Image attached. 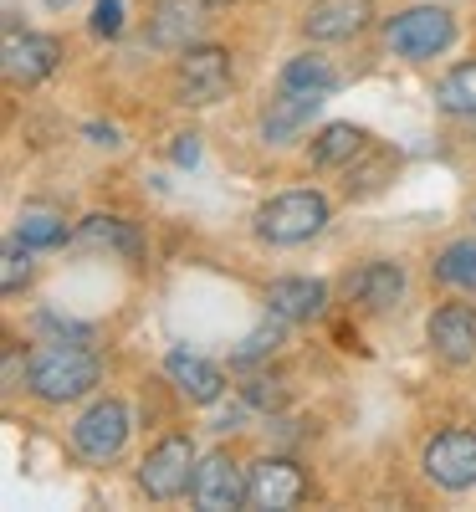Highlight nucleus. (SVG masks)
<instances>
[{"label": "nucleus", "mask_w": 476, "mask_h": 512, "mask_svg": "<svg viewBox=\"0 0 476 512\" xmlns=\"http://www.w3.org/2000/svg\"><path fill=\"white\" fill-rule=\"evenodd\" d=\"M436 108L451 118H476V62H456L436 82Z\"/></svg>", "instance_id": "obj_22"}, {"label": "nucleus", "mask_w": 476, "mask_h": 512, "mask_svg": "<svg viewBox=\"0 0 476 512\" xmlns=\"http://www.w3.org/2000/svg\"><path fill=\"white\" fill-rule=\"evenodd\" d=\"M267 308L287 323H313L328 308V282H318V277H277L267 287Z\"/></svg>", "instance_id": "obj_16"}, {"label": "nucleus", "mask_w": 476, "mask_h": 512, "mask_svg": "<svg viewBox=\"0 0 476 512\" xmlns=\"http://www.w3.org/2000/svg\"><path fill=\"white\" fill-rule=\"evenodd\" d=\"M62 67V41L47 31H11L6 36V77L16 88H36Z\"/></svg>", "instance_id": "obj_12"}, {"label": "nucleus", "mask_w": 476, "mask_h": 512, "mask_svg": "<svg viewBox=\"0 0 476 512\" xmlns=\"http://www.w3.org/2000/svg\"><path fill=\"white\" fill-rule=\"evenodd\" d=\"M190 497H195L200 512H231V507H246V472H241V461H236L231 451H210V456H200Z\"/></svg>", "instance_id": "obj_9"}, {"label": "nucleus", "mask_w": 476, "mask_h": 512, "mask_svg": "<svg viewBox=\"0 0 476 512\" xmlns=\"http://www.w3.org/2000/svg\"><path fill=\"white\" fill-rule=\"evenodd\" d=\"M343 297L359 303L364 313L400 308V297H405V267L400 262H364V267H354L349 277H343Z\"/></svg>", "instance_id": "obj_14"}, {"label": "nucleus", "mask_w": 476, "mask_h": 512, "mask_svg": "<svg viewBox=\"0 0 476 512\" xmlns=\"http://www.w3.org/2000/svg\"><path fill=\"white\" fill-rule=\"evenodd\" d=\"M241 400H246L251 410H282V405H287V379H277V374H256V379L241 384Z\"/></svg>", "instance_id": "obj_27"}, {"label": "nucleus", "mask_w": 476, "mask_h": 512, "mask_svg": "<svg viewBox=\"0 0 476 512\" xmlns=\"http://www.w3.org/2000/svg\"><path fill=\"white\" fill-rule=\"evenodd\" d=\"M282 344H287V318H277V313H272L262 328H251V333L241 338V344L231 349V364H236V369H251V364L272 359Z\"/></svg>", "instance_id": "obj_24"}, {"label": "nucleus", "mask_w": 476, "mask_h": 512, "mask_svg": "<svg viewBox=\"0 0 476 512\" xmlns=\"http://www.w3.org/2000/svg\"><path fill=\"white\" fill-rule=\"evenodd\" d=\"M308 497V477L302 466L287 461V456H262L246 466V507L256 512H287Z\"/></svg>", "instance_id": "obj_8"}, {"label": "nucleus", "mask_w": 476, "mask_h": 512, "mask_svg": "<svg viewBox=\"0 0 476 512\" xmlns=\"http://www.w3.org/2000/svg\"><path fill=\"white\" fill-rule=\"evenodd\" d=\"M88 139L93 144H118V128L113 123H88Z\"/></svg>", "instance_id": "obj_32"}, {"label": "nucleus", "mask_w": 476, "mask_h": 512, "mask_svg": "<svg viewBox=\"0 0 476 512\" xmlns=\"http://www.w3.org/2000/svg\"><path fill=\"white\" fill-rule=\"evenodd\" d=\"M374 26V0H313L302 11V36L308 41H349Z\"/></svg>", "instance_id": "obj_13"}, {"label": "nucleus", "mask_w": 476, "mask_h": 512, "mask_svg": "<svg viewBox=\"0 0 476 512\" xmlns=\"http://www.w3.org/2000/svg\"><path fill=\"white\" fill-rule=\"evenodd\" d=\"M395 169H400V154L364 144V149L349 159V195H369V190H379L389 175H395Z\"/></svg>", "instance_id": "obj_23"}, {"label": "nucleus", "mask_w": 476, "mask_h": 512, "mask_svg": "<svg viewBox=\"0 0 476 512\" xmlns=\"http://www.w3.org/2000/svg\"><path fill=\"white\" fill-rule=\"evenodd\" d=\"M328 226V195L318 190H282L256 205V236L267 246H302Z\"/></svg>", "instance_id": "obj_2"}, {"label": "nucleus", "mask_w": 476, "mask_h": 512, "mask_svg": "<svg viewBox=\"0 0 476 512\" xmlns=\"http://www.w3.org/2000/svg\"><path fill=\"white\" fill-rule=\"evenodd\" d=\"M231 77H236L231 72V52L195 41V47H185L180 62H175V103H185V108L221 103L231 93Z\"/></svg>", "instance_id": "obj_4"}, {"label": "nucleus", "mask_w": 476, "mask_h": 512, "mask_svg": "<svg viewBox=\"0 0 476 512\" xmlns=\"http://www.w3.org/2000/svg\"><path fill=\"white\" fill-rule=\"evenodd\" d=\"M282 93H302V98H328L338 88V67L323 52H297L282 72H277Z\"/></svg>", "instance_id": "obj_18"}, {"label": "nucleus", "mask_w": 476, "mask_h": 512, "mask_svg": "<svg viewBox=\"0 0 476 512\" xmlns=\"http://www.w3.org/2000/svg\"><path fill=\"white\" fill-rule=\"evenodd\" d=\"M456 41V21L446 6H410L384 21V47L405 62H430Z\"/></svg>", "instance_id": "obj_3"}, {"label": "nucleus", "mask_w": 476, "mask_h": 512, "mask_svg": "<svg viewBox=\"0 0 476 512\" xmlns=\"http://www.w3.org/2000/svg\"><path fill=\"white\" fill-rule=\"evenodd\" d=\"M93 36H103V41H113L118 31H123V0H98L93 6Z\"/></svg>", "instance_id": "obj_29"}, {"label": "nucleus", "mask_w": 476, "mask_h": 512, "mask_svg": "<svg viewBox=\"0 0 476 512\" xmlns=\"http://www.w3.org/2000/svg\"><path fill=\"white\" fill-rule=\"evenodd\" d=\"M441 287H456V292H476V236H461L451 246L436 251V262H430Z\"/></svg>", "instance_id": "obj_20"}, {"label": "nucleus", "mask_w": 476, "mask_h": 512, "mask_svg": "<svg viewBox=\"0 0 476 512\" xmlns=\"http://www.w3.org/2000/svg\"><path fill=\"white\" fill-rule=\"evenodd\" d=\"M364 144H369V134L359 123H323L313 134V164L318 169H338V164H349Z\"/></svg>", "instance_id": "obj_19"}, {"label": "nucleus", "mask_w": 476, "mask_h": 512, "mask_svg": "<svg viewBox=\"0 0 476 512\" xmlns=\"http://www.w3.org/2000/svg\"><path fill=\"white\" fill-rule=\"evenodd\" d=\"M31 384V364H21V344H6V390Z\"/></svg>", "instance_id": "obj_30"}, {"label": "nucleus", "mask_w": 476, "mask_h": 512, "mask_svg": "<svg viewBox=\"0 0 476 512\" xmlns=\"http://www.w3.org/2000/svg\"><path fill=\"white\" fill-rule=\"evenodd\" d=\"M16 236H21L31 251L62 246V241H67V216H62L57 205H21V216H16Z\"/></svg>", "instance_id": "obj_21"}, {"label": "nucleus", "mask_w": 476, "mask_h": 512, "mask_svg": "<svg viewBox=\"0 0 476 512\" xmlns=\"http://www.w3.org/2000/svg\"><path fill=\"white\" fill-rule=\"evenodd\" d=\"M215 6H226V0H215Z\"/></svg>", "instance_id": "obj_33"}, {"label": "nucleus", "mask_w": 476, "mask_h": 512, "mask_svg": "<svg viewBox=\"0 0 476 512\" xmlns=\"http://www.w3.org/2000/svg\"><path fill=\"white\" fill-rule=\"evenodd\" d=\"M195 466H200V451H195L190 436H164L139 461V487L154 502H175V497H185L195 487Z\"/></svg>", "instance_id": "obj_5"}, {"label": "nucleus", "mask_w": 476, "mask_h": 512, "mask_svg": "<svg viewBox=\"0 0 476 512\" xmlns=\"http://www.w3.org/2000/svg\"><path fill=\"white\" fill-rule=\"evenodd\" d=\"M164 374H169V384L190 400V405H215L226 395V369L221 364H210V359H200V354H190V349H175L164 359Z\"/></svg>", "instance_id": "obj_15"}, {"label": "nucleus", "mask_w": 476, "mask_h": 512, "mask_svg": "<svg viewBox=\"0 0 476 512\" xmlns=\"http://www.w3.org/2000/svg\"><path fill=\"white\" fill-rule=\"evenodd\" d=\"M128 431H134V420H128L123 400H93L72 425V451L82 461H93V466H108V461L123 456Z\"/></svg>", "instance_id": "obj_6"}, {"label": "nucleus", "mask_w": 476, "mask_h": 512, "mask_svg": "<svg viewBox=\"0 0 476 512\" xmlns=\"http://www.w3.org/2000/svg\"><path fill=\"white\" fill-rule=\"evenodd\" d=\"M425 338H430V349H436L441 364H451V369L476 364V308L471 303H441L425 323Z\"/></svg>", "instance_id": "obj_11"}, {"label": "nucleus", "mask_w": 476, "mask_h": 512, "mask_svg": "<svg viewBox=\"0 0 476 512\" xmlns=\"http://www.w3.org/2000/svg\"><path fill=\"white\" fill-rule=\"evenodd\" d=\"M169 159H175L180 169H195V164H200V134H175V149H169Z\"/></svg>", "instance_id": "obj_31"}, {"label": "nucleus", "mask_w": 476, "mask_h": 512, "mask_svg": "<svg viewBox=\"0 0 476 512\" xmlns=\"http://www.w3.org/2000/svg\"><path fill=\"white\" fill-rule=\"evenodd\" d=\"M82 241H88V246H108L118 256H139V231L128 226L123 216H88V221H82Z\"/></svg>", "instance_id": "obj_25"}, {"label": "nucleus", "mask_w": 476, "mask_h": 512, "mask_svg": "<svg viewBox=\"0 0 476 512\" xmlns=\"http://www.w3.org/2000/svg\"><path fill=\"white\" fill-rule=\"evenodd\" d=\"M215 0H159L149 11V47L159 52H185L205 36Z\"/></svg>", "instance_id": "obj_10"}, {"label": "nucleus", "mask_w": 476, "mask_h": 512, "mask_svg": "<svg viewBox=\"0 0 476 512\" xmlns=\"http://www.w3.org/2000/svg\"><path fill=\"white\" fill-rule=\"evenodd\" d=\"M420 466H425V477L436 482L441 492H466V487H476V431H461V425H451V431L430 436Z\"/></svg>", "instance_id": "obj_7"}, {"label": "nucleus", "mask_w": 476, "mask_h": 512, "mask_svg": "<svg viewBox=\"0 0 476 512\" xmlns=\"http://www.w3.org/2000/svg\"><path fill=\"white\" fill-rule=\"evenodd\" d=\"M103 379V364L88 344H47L31 354V384L26 390L41 400V405H72L82 395H93Z\"/></svg>", "instance_id": "obj_1"}, {"label": "nucleus", "mask_w": 476, "mask_h": 512, "mask_svg": "<svg viewBox=\"0 0 476 512\" xmlns=\"http://www.w3.org/2000/svg\"><path fill=\"white\" fill-rule=\"evenodd\" d=\"M26 282H31V246L11 231L6 251H0V292H21Z\"/></svg>", "instance_id": "obj_26"}, {"label": "nucleus", "mask_w": 476, "mask_h": 512, "mask_svg": "<svg viewBox=\"0 0 476 512\" xmlns=\"http://www.w3.org/2000/svg\"><path fill=\"white\" fill-rule=\"evenodd\" d=\"M36 328H41V333H57L62 344H67V338H72V344H93V328H88V323H72V318H57V313H41Z\"/></svg>", "instance_id": "obj_28"}, {"label": "nucleus", "mask_w": 476, "mask_h": 512, "mask_svg": "<svg viewBox=\"0 0 476 512\" xmlns=\"http://www.w3.org/2000/svg\"><path fill=\"white\" fill-rule=\"evenodd\" d=\"M328 98H302V93H282L277 88V98L267 103V113H262V139L267 144H292L302 128L313 123V113L323 108Z\"/></svg>", "instance_id": "obj_17"}]
</instances>
